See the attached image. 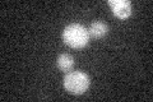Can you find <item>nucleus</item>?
<instances>
[{"label": "nucleus", "mask_w": 153, "mask_h": 102, "mask_svg": "<svg viewBox=\"0 0 153 102\" xmlns=\"http://www.w3.org/2000/svg\"><path fill=\"white\" fill-rule=\"evenodd\" d=\"M89 33L85 27L78 23H71L65 27L63 32V40L68 46L73 48H83L89 42Z\"/></svg>", "instance_id": "f257e3e1"}, {"label": "nucleus", "mask_w": 153, "mask_h": 102, "mask_svg": "<svg viewBox=\"0 0 153 102\" xmlns=\"http://www.w3.org/2000/svg\"><path fill=\"white\" fill-rule=\"evenodd\" d=\"M63 84L66 92H69L70 95H83L89 88L91 79L89 75L84 71H68L64 77Z\"/></svg>", "instance_id": "f03ea898"}, {"label": "nucleus", "mask_w": 153, "mask_h": 102, "mask_svg": "<svg viewBox=\"0 0 153 102\" xmlns=\"http://www.w3.org/2000/svg\"><path fill=\"white\" fill-rule=\"evenodd\" d=\"M108 5L111 7L115 17L126 19L131 16V3L129 0H110Z\"/></svg>", "instance_id": "7ed1b4c3"}, {"label": "nucleus", "mask_w": 153, "mask_h": 102, "mask_svg": "<svg viewBox=\"0 0 153 102\" xmlns=\"http://www.w3.org/2000/svg\"><path fill=\"white\" fill-rule=\"evenodd\" d=\"M88 33L93 38H102L108 33V26L101 21H96L89 26Z\"/></svg>", "instance_id": "20e7f679"}, {"label": "nucleus", "mask_w": 153, "mask_h": 102, "mask_svg": "<svg viewBox=\"0 0 153 102\" xmlns=\"http://www.w3.org/2000/svg\"><path fill=\"white\" fill-rule=\"evenodd\" d=\"M57 66L61 71H65L68 73L73 69L74 66V59L73 56L69 55V54H61L57 56Z\"/></svg>", "instance_id": "39448f33"}]
</instances>
